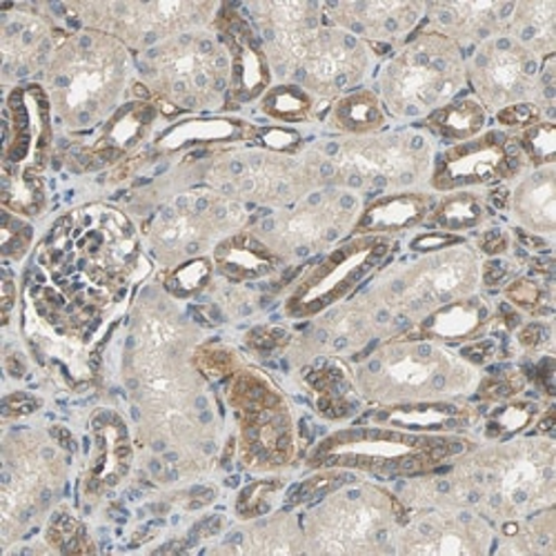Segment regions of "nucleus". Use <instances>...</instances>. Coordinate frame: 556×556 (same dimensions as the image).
<instances>
[{
    "instance_id": "obj_6",
    "label": "nucleus",
    "mask_w": 556,
    "mask_h": 556,
    "mask_svg": "<svg viewBox=\"0 0 556 556\" xmlns=\"http://www.w3.org/2000/svg\"><path fill=\"white\" fill-rule=\"evenodd\" d=\"M134 65L148 94L178 114L218 112L231 101V59L214 27L167 38Z\"/></svg>"
},
{
    "instance_id": "obj_29",
    "label": "nucleus",
    "mask_w": 556,
    "mask_h": 556,
    "mask_svg": "<svg viewBox=\"0 0 556 556\" xmlns=\"http://www.w3.org/2000/svg\"><path fill=\"white\" fill-rule=\"evenodd\" d=\"M159 118V108L150 101H127L97 134L94 143L89 148V161L94 167L114 163L143 146Z\"/></svg>"
},
{
    "instance_id": "obj_14",
    "label": "nucleus",
    "mask_w": 556,
    "mask_h": 556,
    "mask_svg": "<svg viewBox=\"0 0 556 556\" xmlns=\"http://www.w3.org/2000/svg\"><path fill=\"white\" fill-rule=\"evenodd\" d=\"M229 405L239 424V456L252 472H276L292 466L299 452L294 414L286 394L254 367L231 375Z\"/></svg>"
},
{
    "instance_id": "obj_23",
    "label": "nucleus",
    "mask_w": 556,
    "mask_h": 556,
    "mask_svg": "<svg viewBox=\"0 0 556 556\" xmlns=\"http://www.w3.org/2000/svg\"><path fill=\"white\" fill-rule=\"evenodd\" d=\"M52 108L42 85L14 87L5 101L3 169L40 172L52 148Z\"/></svg>"
},
{
    "instance_id": "obj_5",
    "label": "nucleus",
    "mask_w": 556,
    "mask_h": 556,
    "mask_svg": "<svg viewBox=\"0 0 556 556\" xmlns=\"http://www.w3.org/2000/svg\"><path fill=\"white\" fill-rule=\"evenodd\" d=\"M299 517L305 554H394L405 507L379 483L348 479L312 496Z\"/></svg>"
},
{
    "instance_id": "obj_43",
    "label": "nucleus",
    "mask_w": 556,
    "mask_h": 556,
    "mask_svg": "<svg viewBox=\"0 0 556 556\" xmlns=\"http://www.w3.org/2000/svg\"><path fill=\"white\" fill-rule=\"evenodd\" d=\"M31 239H34L31 225L23 216H18L10 210H3V256H5V261H21L27 254Z\"/></svg>"
},
{
    "instance_id": "obj_42",
    "label": "nucleus",
    "mask_w": 556,
    "mask_h": 556,
    "mask_svg": "<svg viewBox=\"0 0 556 556\" xmlns=\"http://www.w3.org/2000/svg\"><path fill=\"white\" fill-rule=\"evenodd\" d=\"M212 261L210 258H197L185 263L169 271L167 276V290L176 296H192L199 290H203L212 276Z\"/></svg>"
},
{
    "instance_id": "obj_30",
    "label": "nucleus",
    "mask_w": 556,
    "mask_h": 556,
    "mask_svg": "<svg viewBox=\"0 0 556 556\" xmlns=\"http://www.w3.org/2000/svg\"><path fill=\"white\" fill-rule=\"evenodd\" d=\"M494 320V309L488 299L479 294L445 305L424 318L419 326L414 328L416 334L434 339L445 345H460L483 339L488 328Z\"/></svg>"
},
{
    "instance_id": "obj_33",
    "label": "nucleus",
    "mask_w": 556,
    "mask_h": 556,
    "mask_svg": "<svg viewBox=\"0 0 556 556\" xmlns=\"http://www.w3.org/2000/svg\"><path fill=\"white\" fill-rule=\"evenodd\" d=\"M214 267L229 281H258L283 267L254 235L245 227L235 237L225 239L212 252Z\"/></svg>"
},
{
    "instance_id": "obj_41",
    "label": "nucleus",
    "mask_w": 556,
    "mask_h": 556,
    "mask_svg": "<svg viewBox=\"0 0 556 556\" xmlns=\"http://www.w3.org/2000/svg\"><path fill=\"white\" fill-rule=\"evenodd\" d=\"M521 152L532 167L552 165L556 154V131L554 121H536L515 134Z\"/></svg>"
},
{
    "instance_id": "obj_18",
    "label": "nucleus",
    "mask_w": 556,
    "mask_h": 556,
    "mask_svg": "<svg viewBox=\"0 0 556 556\" xmlns=\"http://www.w3.org/2000/svg\"><path fill=\"white\" fill-rule=\"evenodd\" d=\"M541 65L507 34H498L466 54L468 89L488 114L523 103H541ZM541 108V105H539Z\"/></svg>"
},
{
    "instance_id": "obj_40",
    "label": "nucleus",
    "mask_w": 556,
    "mask_h": 556,
    "mask_svg": "<svg viewBox=\"0 0 556 556\" xmlns=\"http://www.w3.org/2000/svg\"><path fill=\"white\" fill-rule=\"evenodd\" d=\"M541 414V407L530 401H503V405L490 414L485 421V437L492 441L509 439L523 432L532 421Z\"/></svg>"
},
{
    "instance_id": "obj_10",
    "label": "nucleus",
    "mask_w": 556,
    "mask_h": 556,
    "mask_svg": "<svg viewBox=\"0 0 556 556\" xmlns=\"http://www.w3.org/2000/svg\"><path fill=\"white\" fill-rule=\"evenodd\" d=\"M65 479L67 460L48 437L31 430L5 434L0 477V534L5 549L52 513Z\"/></svg>"
},
{
    "instance_id": "obj_31",
    "label": "nucleus",
    "mask_w": 556,
    "mask_h": 556,
    "mask_svg": "<svg viewBox=\"0 0 556 556\" xmlns=\"http://www.w3.org/2000/svg\"><path fill=\"white\" fill-rule=\"evenodd\" d=\"M305 381L318 399V412L332 421L352 419L361 407L352 369L345 358L318 356L305 369Z\"/></svg>"
},
{
    "instance_id": "obj_34",
    "label": "nucleus",
    "mask_w": 556,
    "mask_h": 556,
    "mask_svg": "<svg viewBox=\"0 0 556 556\" xmlns=\"http://www.w3.org/2000/svg\"><path fill=\"white\" fill-rule=\"evenodd\" d=\"M323 125L337 136H369L388 129L390 116L372 87H358L350 94L337 99L326 114Z\"/></svg>"
},
{
    "instance_id": "obj_27",
    "label": "nucleus",
    "mask_w": 556,
    "mask_h": 556,
    "mask_svg": "<svg viewBox=\"0 0 556 556\" xmlns=\"http://www.w3.org/2000/svg\"><path fill=\"white\" fill-rule=\"evenodd\" d=\"M439 194L430 190L386 194L365 203L361 218L354 227V235H372L394 239L407 229L426 225L430 212L437 205ZM352 235V237H354Z\"/></svg>"
},
{
    "instance_id": "obj_13",
    "label": "nucleus",
    "mask_w": 556,
    "mask_h": 556,
    "mask_svg": "<svg viewBox=\"0 0 556 556\" xmlns=\"http://www.w3.org/2000/svg\"><path fill=\"white\" fill-rule=\"evenodd\" d=\"M203 178L207 188L229 201L265 210L290 207L326 188L307 150L299 154L265 148L227 150L207 163Z\"/></svg>"
},
{
    "instance_id": "obj_35",
    "label": "nucleus",
    "mask_w": 556,
    "mask_h": 556,
    "mask_svg": "<svg viewBox=\"0 0 556 556\" xmlns=\"http://www.w3.org/2000/svg\"><path fill=\"white\" fill-rule=\"evenodd\" d=\"M505 34L517 40L523 50L539 61L554 56L556 50V3L554 0H532L515 3Z\"/></svg>"
},
{
    "instance_id": "obj_26",
    "label": "nucleus",
    "mask_w": 556,
    "mask_h": 556,
    "mask_svg": "<svg viewBox=\"0 0 556 556\" xmlns=\"http://www.w3.org/2000/svg\"><path fill=\"white\" fill-rule=\"evenodd\" d=\"M507 185V212L528 237L552 243L556 231V167H528Z\"/></svg>"
},
{
    "instance_id": "obj_3",
    "label": "nucleus",
    "mask_w": 556,
    "mask_h": 556,
    "mask_svg": "<svg viewBox=\"0 0 556 556\" xmlns=\"http://www.w3.org/2000/svg\"><path fill=\"white\" fill-rule=\"evenodd\" d=\"M350 369L361 401L375 407L460 401L483 377L450 345L414 330L369 345L350 358Z\"/></svg>"
},
{
    "instance_id": "obj_38",
    "label": "nucleus",
    "mask_w": 556,
    "mask_h": 556,
    "mask_svg": "<svg viewBox=\"0 0 556 556\" xmlns=\"http://www.w3.org/2000/svg\"><path fill=\"white\" fill-rule=\"evenodd\" d=\"M258 110L276 123L299 125L318 116L323 118L328 108L314 101L305 89L294 83H274L258 99Z\"/></svg>"
},
{
    "instance_id": "obj_19",
    "label": "nucleus",
    "mask_w": 556,
    "mask_h": 556,
    "mask_svg": "<svg viewBox=\"0 0 556 556\" xmlns=\"http://www.w3.org/2000/svg\"><path fill=\"white\" fill-rule=\"evenodd\" d=\"M528 167L532 165L521 152L515 134L501 127L485 129L470 141L447 146L437 152L428 190L447 194L458 190L498 188Z\"/></svg>"
},
{
    "instance_id": "obj_2",
    "label": "nucleus",
    "mask_w": 556,
    "mask_h": 556,
    "mask_svg": "<svg viewBox=\"0 0 556 556\" xmlns=\"http://www.w3.org/2000/svg\"><path fill=\"white\" fill-rule=\"evenodd\" d=\"M134 78V54L121 40L80 27L59 40L40 85L54 121L72 134H89L127 103Z\"/></svg>"
},
{
    "instance_id": "obj_21",
    "label": "nucleus",
    "mask_w": 556,
    "mask_h": 556,
    "mask_svg": "<svg viewBox=\"0 0 556 556\" xmlns=\"http://www.w3.org/2000/svg\"><path fill=\"white\" fill-rule=\"evenodd\" d=\"M65 31L38 5H8L0 14V59L3 85L21 87L48 67Z\"/></svg>"
},
{
    "instance_id": "obj_9",
    "label": "nucleus",
    "mask_w": 556,
    "mask_h": 556,
    "mask_svg": "<svg viewBox=\"0 0 556 556\" xmlns=\"http://www.w3.org/2000/svg\"><path fill=\"white\" fill-rule=\"evenodd\" d=\"M375 89L390 118L426 121L466 94V52L437 31L419 29L386 59Z\"/></svg>"
},
{
    "instance_id": "obj_22",
    "label": "nucleus",
    "mask_w": 556,
    "mask_h": 556,
    "mask_svg": "<svg viewBox=\"0 0 556 556\" xmlns=\"http://www.w3.org/2000/svg\"><path fill=\"white\" fill-rule=\"evenodd\" d=\"M428 3L416 0H352V3H323L326 21L367 42L379 59L421 29Z\"/></svg>"
},
{
    "instance_id": "obj_4",
    "label": "nucleus",
    "mask_w": 556,
    "mask_h": 556,
    "mask_svg": "<svg viewBox=\"0 0 556 556\" xmlns=\"http://www.w3.org/2000/svg\"><path fill=\"white\" fill-rule=\"evenodd\" d=\"M323 185L358 194L365 203L386 194L428 190L437 141L424 127L337 136L307 148Z\"/></svg>"
},
{
    "instance_id": "obj_28",
    "label": "nucleus",
    "mask_w": 556,
    "mask_h": 556,
    "mask_svg": "<svg viewBox=\"0 0 556 556\" xmlns=\"http://www.w3.org/2000/svg\"><path fill=\"white\" fill-rule=\"evenodd\" d=\"M216 552L227 554H305V536L301 517L294 513H278L265 519L231 530Z\"/></svg>"
},
{
    "instance_id": "obj_37",
    "label": "nucleus",
    "mask_w": 556,
    "mask_h": 556,
    "mask_svg": "<svg viewBox=\"0 0 556 556\" xmlns=\"http://www.w3.org/2000/svg\"><path fill=\"white\" fill-rule=\"evenodd\" d=\"M492 216L490 197L481 190H458L439 194L434 210L430 212L426 225L443 235H460L483 227Z\"/></svg>"
},
{
    "instance_id": "obj_36",
    "label": "nucleus",
    "mask_w": 556,
    "mask_h": 556,
    "mask_svg": "<svg viewBox=\"0 0 556 556\" xmlns=\"http://www.w3.org/2000/svg\"><path fill=\"white\" fill-rule=\"evenodd\" d=\"M490 114L483 110V105L470 97L460 94L452 103L443 105L434 114H430L426 121H421L424 129L434 138L437 143L456 146L463 141L483 134L488 129Z\"/></svg>"
},
{
    "instance_id": "obj_16",
    "label": "nucleus",
    "mask_w": 556,
    "mask_h": 556,
    "mask_svg": "<svg viewBox=\"0 0 556 556\" xmlns=\"http://www.w3.org/2000/svg\"><path fill=\"white\" fill-rule=\"evenodd\" d=\"M394 250V239L354 235L320 254L292 286L286 299L290 318H314L352 299L361 283L375 276Z\"/></svg>"
},
{
    "instance_id": "obj_32",
    "label": "nucleus",
    "mask_w": 556,
    "mask_h": 556,
    "mask_svg": "<svg viewBox=\"0 0 556 556\" xmlns=\"http://www.w3.org/2000/svg\"><path fill=\"white\" fill-rule=\"evenodd\" d=\"M131 445L125 424L114 412H103L97 419L94 458H91L89 485L94 490L114 488L129 472Z\"/></svg>"
},
{
    "instance_id": "obj_1",
    "label": "nucleus",
    "mask_w": 556,
    "mask_h": 556,
    "mask_svg": "<svg viewBox=\"0 0 556 556\" xmlns=\"http://www.w3.org/2000/svg\"><path fill=\"white\" fill-rule=\"evenodd\" d=\"M441 472L447 505L475 509L494 530L554 507L556 450L547 434L475 445Z\"/></svg>"
},
{
    "instance_id": "obj_17",
    "label": "nucleus",
    "mask_w": 556,
    "mask_h": 556,
    "mask_svg": "<svg viewBox=\"0 0 556 556\" xmlns=\"http://www.w3.org/2000/svg\"><path fill=\"white\" fill-rule=\"evenodd\" d=\"M377 61L379 54L367 42L326 21L305 40L288 83L299 85L314 101L330 108L337 99L363 87Z\"/></svg>"
},
{
    "instance_id": "obj_8",
    "label": "nucleus",
    "mask_w": 556,
    "mask_h": 556,
    "mask_svg": "<svg viewBox=\"0 0 556 556\" xmlns=\"http://www.w3.org/2000/svg\"><path fill=\"white\" fill-rule=\"evenodd\" d=\"M477 443L463 434L412 432L390 426L345 428L307 456L309 470H345L377 477H421L445 468Z\"/></svg>"
},
{
    "instance_id": "obj_44",
    "label": "nucleus",
    "mask_w": 556,
    "mask_h": 556,
    "mask_svg": "<svg viewBox=\"0 0 556 556\" xmlns=\"http://www.w3.org/2000/svg\"><path fill=\"white\" fill-rule=\"evenodd\" d=\"M519 343L530 352L547 350L552 352V323L549 320H534L519 330Z\"/></svg>"
},
{
    "instance_id": "obj_7",
    "label": "nucleus",
    "mask_w": 556,
    "mask_h": 556,
    "mask_svg": "<svg viewBox=\"0 0 556 556\" xmlns=\"http://www.w3.org/2000/svg\"><path fill=\"white\" fill-rule=\"evenodd\" d=\"M481 288L483 256L475 245L456 241L377 271L363 292L409 332L437 309L475 296Z\"/></svg>"
},
{
    "instance_id": "obj_20",
    "label": "nucleus",
    "mask_w": 556,
    "mask_h": 556,
    "mask_svg": "<svg viewBox=\"0 0 556 556\" xmlns=\"http://www.w3.org/2000/svg\"><path fill=\"white\" fill-rule=\"evenodd\" d=\"M494 528L468 507L405 509L394 554L481 556L494 547Z\"/></svg>"
},
{
    "instance_id": "obj_15",
    "label": "nucleus",
    "mask_w": 556,
    "mask_h": 556,
    "mask_svg": "<svg viewBox=\"0 0 556 556\" xmlns=\"http://www.w3.org/2000/svg\"><path fill=\"white\" fill-rule=\"evenodd\" d=\"M78 29H97L114 36L136 56L154 45L197 29L214 27L218 3H72L61 5Z\"/></svg>"
},
{
    "instance_id": "obj_12",
    "label": "nucleus",
    "mask_w": 556,
    "mask_h": 556,
    "mask_svg": "<svg viewBox=\"0 0 556 556\" xmlns=\"http://www.w3.org/2000/svg\"><path fill=\"white\" fill-rule=\"evenodd\" d=\"M248 223L245 205L203 185L161 205L146 225V241L152 258L172 271L190 261L207 258L218 243L245 229Z\"/></svg>"
},
{
    "instance_id": "obj_11",
    "label": "nucleus",
    "mask_w": 556,
    "mask_h": 556,
    "mask_svg": "<svg viewBox=\"0 0 556 556\" xmlns=\"http://www.w3.org/2000/svg\"><path fill=\"white\" fill-rule=\"evenodd\" d=\"M365 201L337 185L299 203L250 216L248 229L283 265L318 258L354 235Z\"/></svg>"
},
{
    "instance_id": "obj_39",
    "label": "nucleus",
    "mask_w": 556,
    "mask_h": 556,
    "mask_svg": "<svg viewBox=\"0 0 556 556\" xmlns=\"http://www.w3.org/2000/svg\"><path fill=\"white\" fill-rule=\"evenodd\" d=\"M3 207L23 218L42 212L45 192L38 172L3 169Z\"/></svg>"
},
{
    "instance_id": "obj_24",
    "label": "nucleus",
    "mask_w": 556,
    "mask_h": 556,
    "mask_svg": "<svg viewBox=\"0 0 556 556\" xmlns=\"http://www.w3.org/2000/svg\"><path fill=\"white\" fill-rule=\"evenodd\" d=\"M231 59V101H258L274 85L263 45L239 5H220L214 23Z\"/></svg>"
},
{
    "instance_id": "obj_45",
    "label": "nucleus",
    "mask_w": 556,
    "mask_h": 556,
    "mask_svg": "<svg viewBox=\"0 0 556 556\" xmlns=\"http://www.w3.org/2000/svg\"><path fill=\"white\" fill-rule=\"evenodd\" d=\"M509 248H513V239H509V235L505 229H485L481 231V237L477 241V252L481 256H503L509 252Z\"/></svg>"
},
{
    "instance_id": "obj_25",
    "label": "nucleus",
    "mask_w": 556,
    "mask_h": 556,
    "mask_svg": "<svg viewBox=\"0 0 556 556\" xmlns=\"http://www.w3.org/2000/svg\"><path fill=\"white\" fill-rule=\"evenodd\" d=\"M515 3H428L421 29L437 31L463 52H472L477 45L505 34Z\"/></svg>"
}]
</instances>
